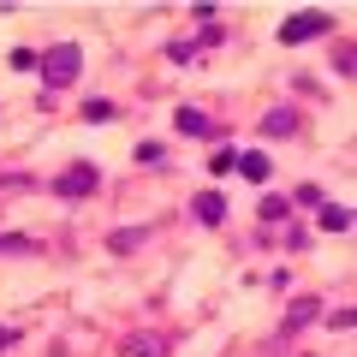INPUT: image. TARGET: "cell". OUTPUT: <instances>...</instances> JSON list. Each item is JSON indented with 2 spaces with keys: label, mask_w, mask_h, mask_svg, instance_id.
Here are the masks:
<instances>
[{
  "label": "cell",
  "mask_w": 357,
  "mask_h": 357,
  "mask_svg": "<svg viewBox=\"0 0 357 357\" xmlns=\"http://www.w3.org/2000/svg\"><path fill=\"white\" fill-rule=\"evenodd\" d=\"M321 321H328V328H340V333H345V328H351L357 316H351V310H328V316H321Z\"/></svg>",
  "instance_id": "obj_21"
},
{
  "label": "cell",
  "mask_w": 357,
  "mask_h": 357,
  "mask_svg": "<svg viewBox=\"0 0 357 357\" xmlns=\"http://www.w3.org/2000/svg\"><path fill=\"white\" fill-rule=\"evenodd\" d=\"M256 215H262V227H286V220H292V203H286V197H262Z\"/></svg>",
  "instance_id": "obj_11"
},
{
  "label": "cell",
  "mask_w": 357,
  "mask_h": 357,
  "mask_svg": "<svg viewBox=\"0 0 357 357\" xmlns=\"http://www.w3.org/2000/svg\"><path fill=\"white\" fill-rule=\"evenodd\" d=\"M286 203H298V208H321L328 197H321V185H298V191L286 197Z\"/></svg>",
  "instance_id": "obj_17"
},
{
  "label": "cell",
  "mask_w": 357,
  "mask_h": 357,
  "mask_svg": "<svg viewBox=\"0 0 357 357\" xmlns=\"http://www.w3.org/2000/svg\"><path fill=\"white\" fill-rule=\"evenodd\" d=\"M262 137H298V114L292 107H268L262 114Z\"/></svg>",
  "instance_id": "obj_7"
},
{
  "label": "cell",
  "mask_w": 357,
  "mask_h": 357,
  "mask_svg": "<svg viewBox=\"0 0 357 357\" xmlns=\"http://www.w3.org/2000/svg\"><path fill=\"white\" fill-rule=\"evenodd\" d=\"M173 131L178 137H197V143H227V126H215V119H208L203 107H191V102L173 114Z\"/></svg>",
  "instance_id": "obj_4"
},
{
  "label": "cell",
  "mask_w": 357,
  "mask_h": 357,
  "mask_svg": "<svg viewBox=\"0 0 357 357\" xmlns=\"http://www.w3.org/2000/svg\"><path fill=\"white\" fill-rule=\"evenodd\" d=\"M48 191L60 197V203H84V197H96V191H102V167L72 161L66 173H54V178H48Z\"/></svg>",
  "instance_id": "obj_2"
},
{
  "label": "cell",
  "mask_w": 357,
  "mask_h": 357,
  "mask_svg": "<svg viewBox=\"0 0 357 357\" xmlns=\"http://www.w3.org/2000/svg\"><path fill=\"white\" fill-rule=\"evenodd\" d=\"M232 167H238V155H232V149H227V143H220V149H215V161H208V173H215V178H220V173H232Z\"/></svg>",
  "instance_id": "obj_18"
},
{
  "label": "cell",
  "mask_w": 357,
  "mask_h": 357,
  "mask_svg": "<svg viewBox=\"0 0 357 357\" xmlns=\"http://www.w3.org/2000/svg\"><path fill=\"white\" fill-rule=\"evenodd\" d=\"M161 161H167V143L143 137V143H137V167H161Z\"/></svg>",
  "instance_id": "obj_16"
},
{
  "label": "cell",
  "mask_w": 357,
  "mask_h": 357,
  "mask_svg": "<svg viewBox=\"0 0 357 357\" xmlns=\"http://www.w3.org/2000/svg\"><path fill=\"white\" fill-rule=\"evenodd\" d=\"M310 321H321V298H292L286 316H280V340H298Z\"/></svg>",
  "instance_id": "obj_5"
},
{
  "label": "cell",
  "mask_w": 357,
  "mask_h": 357,
  "mask_svg": "<svg viewBox=\"0 0 357 357\" xmlns=\"http://www.w3.org/2000/svg\"><path fill=\"white\" fill-rule=\"evenodd\" d=\"M84 119H89V126H107V119H114V102H107V96H89V102H84Z\"/></svg>",
  "instance_id": "obj_15"
},
{
  "label": "cell",
  "mask_w": 357,
  "mask_h": 357,
  "mask_svg": "<svg viewBox=\"0 0 357 357\" xmlns=\"http://www.w3.org/2000/svg\"><path fill=\"white\" fill-rule=\"evenodd\" d=\"M197 54H203V42H185V36H178V42H167V60H173V66H191Z\"/></svg>",
  "instance_id": "obj_14"
},
{
  "label": "cell",
  "mask_w": 357,
  "mask_h": 357,
  "mask_svg": "<svg viewBox=\"0 0 357 357\" xmlns=\"http://www.w3.org/2000/svg\"><path fill=\"white\" fill-rule=\"evenodd\" d=\"M232 173H244V178H250V185H268V173H274V167H268V155H262V149H244Z\"/></svg>",
  "instance_id": "obj_9"
},
{
  "label": "cell",
  "mask_w": 357,
  "mask_h": 357,
  "mask_svg": "<svg viewBox=\"0 0 357 357\" xmlns=\"http://www.w3.org/2000/svg\"><path fill=\"white\" fill-rule=\"evenodd\" d=\"M13 66H18V72H36V66H42V54H30V48H13Z\"/></svg>",
  "instance_id": "obj_20"
},
{
  "label": "cell",
  "mask_w": 357,
  "mask_h": 357,
  "mask_svg": "<svg viewBox=\"0 0 357 357\" xmlns=\"http://www.w3.org/2000/svg\"><path fill=\"white\" fill-rule=\"evenodd\" d=\"M149 244V227H119V232H107V250L114 256H131V250H143Z\"/></svg>",
  "instance_id": "obj_8"
},
{
  "label": "cell",
  "mask_w": 357,
  "mask_h": 357,
  "mask_svg": "<svg viewBox=\"0 0 357 357\" xmlns=\"http://www.w3.org/2000/svg\"><path fill=\"white\" fill-rule=\"evenodd\" d=\"M0 256H42V238H24V232H0Z\"/></svg>",
  "instance_id": "obj_12"
},
{
  "label": "cell",
  "mask_w": 357,
  "mask_h": 357,
  "mask_svg": "<svg viewBox=\"0 0 357 357\" xmlns=\"http://www.w3.org/2000/svg\"><path fill=\"white\" fill-rule=\"evenodd\" d=\"M18 345V328H0V351H13Z\"/></svg>",
  "instance_id": "obj_22"
},
{
  "label": "cell",
  "mask_w": 357,
  "mask_h": 357,
  "mask_svg": "<svg viewBox=\"0 0 357 357\" xmlns=\"http://www.w3.org/2000/svg\"><path fill=\"white\" fill-rule=\"evenodd\" d=\"M191 215L203 220V227H220V220H227V197H220V191H197L191 197Z\"/></svg>",
  "instance_id": "obj_6"
},
{
  "label": "cell",
  "mask_w": 357,
  "mask_h": 357,
  "mask_svg": "<svg viewBox=\"0 0 357 357\" xmlns=\"http://www.w3.org/2000/svg\"><path fill=\"white\" fill-rule=\"evenodd\" d=\"M351 66H357V54H351V42H340V54H333V72H340V77H351Z\"/></svg>",
  "instance_id": "obj_19"
},
{
  "label": "cell",
  "mask_w": 357,
  "mask_h": 357,
  "mask_svg": "<svg viewBox=\"0 0 357 357\" xmlns=\"http://www.w3.org/2000/svg\"><path fill=\"white\" fill-rule=\"evenodd\" d=\"M316 227L321 232H351V208H345V203H321L316 208Z\"/></svg>",
  "instance_id": "obj_10"
},
{
  "label": "cell",
  "mask_w": 357,
  "mask_h": 357,
  "mask_svg": "<svg viewBox=\"0 0 357 357\" xmlns=\"http://www.w3.org/2000/svg\"><path fill=\"white\" fill-rule=\"evenodd\" d=\"M77 72H84V48H77V42H54V48L42 54V96L77 84Z\"/></svg>",
  "instance_id": "obj_1"
},
{
  "label": "cell",
  "mask_w": 357,
  "mask_h": 357,
  "mask_svg": "<svg viewBox=\"0 0 357 357\" xmlns=\"http://www.w3.org/2000/svg\"><path fill=\"white\" fill-rule=\"evenodd\" d=\"M316 36H333V13H292L280 24V42L298 48V42H316Z\"/></svg>",
  "instance_id": "obj_3"
},
{
  "label": "cell",
  "mask_w": 357,
  "mask_h": 357,
  "mask_svg": "<svg viewBox=\"0 0 357 357\" xmlns=\"http://www.w3.org/2000/svg\"><path fill=\"white\" fill-rule=\"evenodd\" d=\"M167 345H173V340H167V333H137V340L126 345V357H161Z\"/></svg>",
  "instance_id": "obj_13"
}]
</instances>
